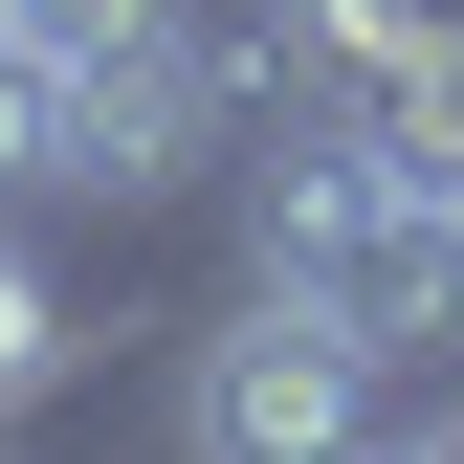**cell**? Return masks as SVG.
I'll return each mask as SVG.
<instances>
[{"instance_id":"cell-2","label":"cell","mask_w":464,"mask_h":464,"mask_svg":"<svg viewBox=\"0 0 464 464\" xmlns=\"http://www.w3.org/2000/svg\"><path fill=\"white\" fill-rule=\"evenodd\" d=\"M178 420H199V442H244V464H287V442H354V420H376V354H354V332H310L287 287H244V310L199 332Z\"/></svg>"},{"instance_id":"cell-1","label":"cell","mask_w":464,"mask_h":464,"mask_svg":"<svg viewBox=\"0 0 464 464\" xmlns=\"http://www.w3.org/2000/svg\"><path fill=\"white\" fill-rule=\"evenodd\" d=\"M221 199H244V287H287L310 332H354L376 376L464 354V178L420 133H398L376 89H266L244 155H221Z\"/></svg>"}]
</instances>
